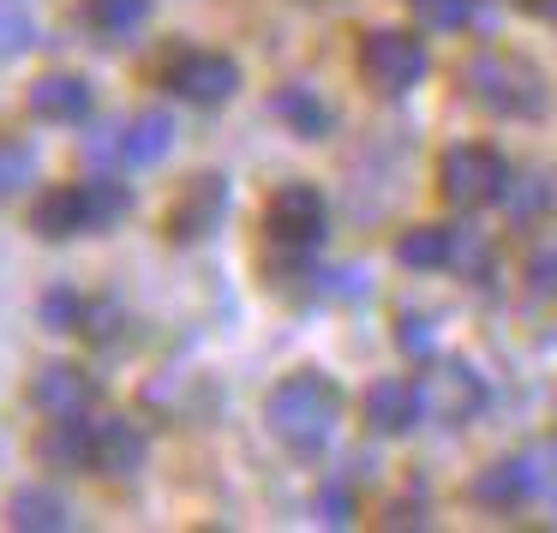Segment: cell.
<instances>
[{
    "mask_svg": "<svg viewBox=\"0 0 557 533\" xmlns=\"http://www.w3.org/2000/svg\"><path fill=\"white\" fill-rule=\"evenodd\" d=\"M264 420L288 449H324L342 420V389L318 372H294L264 396Z\"/></svg>",
    "mask_w": 557,
    "mask_h": 533,
    "instance_id": "obj_1",
    "label": "cell"
},
{
    "mask_svg": "<svg viewBox=\"0 0 557 533\" xmlns=\"http://www.w3.org/2000/svg\"><path fill=\"white\" fill-rule=\"evenodd\" d=\"M461 90L473 102H485L492 114H516V121H533L545 109V85H540V66L516 61V54H473L461 66Z\"/></svg>",
    "mask_w": 557,
    "mask_h": 533,
    "instance_id": "obj_2",
    "label": "cell"
},
{
    "mask_svg": "<svg viewBox=\"0 0 557 533\" xmlns=\"http://www.w3.org/2000/svg\"><path fill=\"white\" fill-rule=\"evenodd\" d=\"M360 78L372 90H384V97H408L413 85L425 78V42L408 37V30H366L360 37Z\"/></svg>",
    "mask_w": 557,
    "mask_h": 533,
    "instance_id": "obj_3",
    "label": "cell"
},
{
    "mask_svg": "<svg viewBox=\"0 0 557 533\" xmlns=\"http://www.w3.org/2000/svg\"><path fill=\"white\" fill-rule=\"evenodd\" d=\"M162 85L181 102H193V109H216V102H228L240 90V66L216 49H174L162 61Z\"/></svg>",
    "mask_w": 557,
    "mask_h": 533,
    "instance_id": "obj_4",
    "label": "cell"
},
{
    "mask_svg": "<svg viewBox=\"0 0 557 533\" xmlns=\"http://www.w3.org/2000/svg\"><path fill=\"white\" fill-rule=\"evenodd\" d=\"M437 181H444V198L461 210H480L492 198H504L509 162L497 157L492 145H449L444 162H437Z\"/></svg>",
    "mask_w": 557,
    "mask_h": 533,
    "instance_id": "obj_5",
    "label": "cell"
},
{
    "mask_svg": "<svg viewBox=\"0 0 557 533\" xmlns=\"http://www.w3.org/2000/svg\"><path fill=\"white\" fill-rule=\"evenodd\" d=\"M413 401H420V420L468 425L473 413L485 408V384H480V372H468V365L444 360V365H432V372L413 384Z\"/></svg>",
    "mask_w": 557,
    "mask_h": 533,
    "instance_id": "obj_6",
    "label": "cell"
},
{
    "mask_svg": "<svg viewBox=\"0 0 557 533\" xmlns=\"http://www.w3.org/2000/svg\"><path fill=\"white\" fill-rule=\"evenodd\" d=\"M545 461H552V444L528 449V456H509V461H492V468L473 480V497L492 504V509L528 504V497H540V492H552V485H557V468H545Z\"/></svg>",
    "mask_w": 557,
    "mask_h": 533,
    "instance_id": "obj_7",
    "label": "cell"
},
{
    "mask_svg": "<svg viewBox=\"0 0 557 533\" xmlns=\"http://www.w3.org/2000/svg\"><path fill=\"white\" fill-rule=\"evenodd\" d=\"M264 228H270V240H276V246H318V240H324V228H330L324 193L306 186V181L276 186L270 204H264Z\"/></svg>",
    "mask_w": 557,
    "mask_h": 533,
    "instance_id": "obj_8",
    "label": "cell"
},
{
    "mask_svg": "<svg viewBox=\"0 0 557 533\" xmlns=\"http://www.w3.org/2000/svg\"><path fill=\"white\" fill-rule=\"evenodd\" d=\"M222 210H228V181H222V174H193L186 193L174 198V210H169V240H181V246L205 240L222 222Z\"/></svg>",
    "mask_w": 557,
    "mask_h": 533,
    "instance_id": "obj_9",
    "label": "cell"
},
{
    "mask_svg": "<svg viewBox=\"0 0 557 533\" xmlns=\"http://www.w3.org/2000/svg\"><path fill=\"white\" fill-rule=\"evenodd\" d=\"M97 401V377L85 365H42L30 377V408L49 413V420H66V413H85Z\"/></svg>",
    "mask_w": 557,
    "mask_h": 533,
    "instance_id": "obj_10",
    "label": "cell"
},
{
    "mask_svg": "<svg viewBox=\"0 0 557 533\" xmlns=\"http://www.w3.org/2000/svg\"><path fill=\"white\" fill-rule=\"evenodd\" d=\"M25 102L37 121H54V126H85L90 109H97V97H90V85L78 73H42Z\"/></svg>",
    "mask_w": 557,
    "mask_h": 533,
    "instance_id": "obj_11",
    "label": "cell"
},
{
    "mask_svg": "<svg viewBox=\"0 0 557 533\" xmlns=\"http://www.w3.org/2000/svg\"><path fill=\"white\" fill-rule=\"evenodd\" d=\"M37 456H42V468H61V473L97 468V420H85V413L49 420V432L37 437Z\"/></svg>",
    "mask_w": 557,
    "mask_h": 533,
    "instance_id": "obj_12",
    "label": "cell"
},
{
    "mask_svg": "<svg viewBox=\"0 0 557 533\" xmlns=\"http://www.w3.org/2000/svg\"><path fill=\"white\" fill-rule=\"evenodd\" d=\"M30 228L42 240H73V234H90V210H85V186H54L30 204Z\"/></svg>",
    "mask_w": 557,
    "mask_h": 533,
    "instance_id": "obj_13",
    "label": "cell"
},
{
    "mask_svg": "<svg viewBox=\"0 0 557 533\" xmlns=\"http://www.w3.org/2000/svg\"><path fill=\"white\" fill-rule=\"evenodd\" d=\"M145 456H150V437L133 420H97V473L133 480L145 468Z\"/></svg>",
    "mask_w": 557,
    "mask_h": 533,
    "instance_id": "obj_14",
    "label": "cell"
},
{
    "mask_svg": "<svg viewBox=\"0 0 557 533\" xmlns=\"http://www.w3.org/2000/svg\"><path fill=\"white\" fill-rule=\"evenodd\" d=\"M413 420H420L413 384H401V377H377V384L366 389V425H372L377 437H401Z\"/></svg>",
    "mask_w": 557,
    "mask_h": 533,
    "instance_id": "obj_15",
    "label": "cell"
},
{
    "mask_svg": "<svg viewBox=\"0 0 557 533\" xmlns=\"http://www.w3.org/2000/svg\"><path fill=\"white\" fill-rule=\"evenodd\" d=\"M174 145V121L162 109H145L133 114V121L121 126V162L126 169H150V162H162Z\"/></svg>",
    "mask_w": 557,
    "mask_h": 533,
    "instance_id": "obj_16",
    "label": "cell"
},
{
    "mask_svg": "<svg viewBox=\"0 0 557 533\" xmlns=\"http://www.w3.org/2000/svg\"><path fill=\"white\" fill-rule=\"evenodd\" d=\"M270 114H276V121L288 126L294 138H324V133H330V109H324V102H318L306 85L276 90V97H270Z\"/></svg>",
    "mask_w": 557,
    "mask_h": 533,
    "instance_id": "obj_17",
    "label": "cell"
},
{
    "mask_svg": "<svg viewBox=\"0 0 557 533\" xmlns=\"http://www.w3.org/2000/svg\"><path fill=\"white\" fill-rule=\"evenodd\" d=\"M7 521L25 533H61L73 528V516H66V504L54 492H42V485H25V492H13V504H7Z\"/></svg>",
    "mask_w": 557,
    "mask_h": 533,
    "instance_id": "obj_18",
    "label": "cell"
},
{
    "mask_svg": "<svg viewBox=\"0 0 557 533\" xmlns=\"http://www.w3.org/2000/svg\"><path fill=\"white\" fill-rule=\"evenodd\" d=\"M85 13H90V25H97V37H109V42H126L133 30H145V18H150V0H90Z\"/></svg>",
    "mask_w": 557,
    "mask_h": 533,
    "instance_id": "obj_19",
    "label": "cell"
},
{
    "mask_svg": "<svg viewBox=\"0 0 557 533\" xmlns=\"http://www.w3.org/2000/svg\"><path fill=\"white\" fill-rule=\"evenodd\" d=\"M401 270H444L449 264V228H408L396 240Z\"/></svg>",
    "mask_w": 557,
    "mask_h": 533,
    "instance_id": "obj_20",
    "label": "cell"
},
{
    "mask_svg": "<svg viewBox=\"0 0 557 533\" xmlns=\"http://www.w3.org/2000/svg\"><path fill=\"white\" fill-rule=\"evenodd\" d=\"M85 210H90V234H102L133 210V193L121 181H109V174H97V181H85Z\"/></svg>",
    "mask_w": 557,
    "mask_h": 533,
    "instance_id": "obj_21",
    "label": "cell"
},
{
    "mask_svg": "<svg viewBox=\"0 0 557 533\" xmlns=\"http://www.w3.org/2000/svg\"><path fill=\"white\" fill-rule=\"evenodd\" d=\"M545 198H552L545 174H509V181H504V210H509L516 222L540 216V210H545Z\"/></svg>",
    "mask_w": 557,
    "mask_h": 533,
    "instance_id": "obj_22",
    "label": "cell"
},
{
    "mask_svg": "<svg viewBox=\"0 0 557 533\" xmlns=\"http://www.w3.org/2000/svg\"><path fill=\"white\" fill-rule=\"evenodd\" d=\"M396 342L408 360H432L437 354V318L432 312H401L396 318Z\"/></svg>",
    "mask_w": 557,
    "mask_h": 533,
    "instance_id": "obj_23",
    "label": "cell"
},
{
    "mask_svg": "<svg viewBox=\"0 0 557 533\" xmlns=\"http://www.w3.org/2000/svg\"><path fill=\"white\" fill-rule=\"evenodd\" d=\"M78 330H85L97 348H109V342L126 336V312L114 300H85V324H78Z\"/></svg>",
    "mask_w": 557,
    "mask_h": 533,
    "instance_id": "obj_24",
    "label": "cell"
},
{
    "mask_svg": "<svg viewBox=\"0 0 557 533\" xmlns=\"http://www.w3.org/2000/svg\"><path fill=\"white\" fill-rule=\"evenodd\" d=\"M30 174H37V157L25 145H13V138H0V198H13L18 186H30Z\"/></svg>",
    "mask_w": 557,
    "mask_h": 533,
    "instance_id": "obj_25",
    "label": "cell"
},
{
    "mask_svg": "<svg viewBox=\"0 0 557 533\" xmlns=\"http://www.w3.org/2000/svg\"><path fill=\"white\" fill-rule=\"evenodd\" d=\"M42 324H49L54 336L78 330V324H85V300H78L73 288H49V294H42Z\"/></svg>",
    "mask_w": 557,
    "mask_h": 533,
    "instance_id": "obj_26",
    "label": "cell"
},
{
    "mask_svg": "<svg viewBox=\"0 0 557 533\" xmlns=\"http://www.w3.org/2000/svg\"><path fill=\"white\" fill-rule=\"evenodd\" d=\"M30 37H37V25H30V13L18 7V0H0V54H25Z\"/></svg>",
    "mask_w": 557,
    "mask_h": 533,
    "instance_id": "obj_27",
    "label": "cell"
},
{
    "mask_svg": "<svg viewBox=\"0 0 557 533\" xmlns=\"http://www.w3.org/2000/svg\"><path fill=\"white\" fill-rule=\"evenodd\" d=\"M413 13H420V25L432 30H461L473 18V0H408Z\"/></svg>",
    "mask_w": 557,
    "mask_h": 533,
    "instance_id": "obj_28",
    "label": "cell"
},
{
    "mask_svg": "<svg viewBox=\"0 0 557 533\" xmlns=\"http://www.w3.org/2000/svg\"><path fill=\"white\" fill-rule=\"evenodd\" d=\"M366 288H372V282H366V270H360V264L318 270V294H330V300H360Z\"/></svg>",
    "mask_w": 557,
    "mask_h": 533,
    "instance_id": "obj_29",
    "label": "cell"
},
{
    "mask_svg": "<svg viewBox=\"0 0 557 533\" xmlns=\"http://www.w3.org/2000/svg\"><path fill=\"white\" fill-rule=\"evenodd\" d=\"M318 521H330V528H348V521H354V492H348V480H330L324 492H318Z\"/></svg>",
    "mask_w": 557,
    "mask_h": 533,
    "instance_id": "obj_30",
    "label": "cell"
},
{
    "mask_svg": "<svg viewBox=\"0 0 557 533\" xmlns=\"http://www.w3.org/2000/svg\"><path fill=\"white\" fill-rule=\"evenodd\" d=\"M528 288L540 294V300H552V294H557V246H545V252L528 258Z\"/></svg>",
    "mask_w": 557,
    "mask_h": 533,
    "instance_id": "obj_31",
    "label": "cell"
},
{
    "mask_svg": "<svg viewBox=\"0 0 557 533\" xmlns=\"http://www.w3.org/2000/svg\"><path fill=\"white\" fill-rule=\"evenodd\" d=\"M85 157L90 162H121V126H97L85 138Z\"/></svg>",
    "mask_w": 557,
    "mask_h": 533,
    "instance_id": "obj_32",
    "label": "cell"
},
{
    "mask_svg": "<svg viewBox=\"0 0 557 533\" xmlns=\"http://www.w3.org/2000/svg\"><path fill=\"white\" fill-rule=\"evenodd\" d=\"M528 7H533L540 18H552V25H557V0H528Z\"/></svg>",
    "mask_w": 557,
    "mask_h": 533,
    "instance_id": "obj_33",
    "label": "cell"
}]
</instances>
